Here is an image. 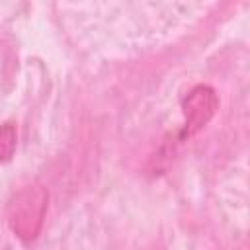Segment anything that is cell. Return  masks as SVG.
<instances>
[{
	"label": "cell",
	"instance_id": "cell-1",
	"mask_svg": "<svg viewBox=\"0 0 250 250\" xmlns=\"http://www.w3.org/2000/svg\"><path fill=\"white\" fill-rule=\"evenodd\" d=\"M45 205H47V195L43 189H27L23 193H20L12 205V229L14 232H18L21 238H31L35 236L43 213H45Z\"/></svg>",
	"mask_w": 250,
	"mask_h": 250
},
{
	"label": "cell",
	"instance_id": "cell-2",
	"mask_svg": "<svg viewBox=\"0 0 250 250\" xmlns=\"http://www.w3.org/2000/svg\"><path fill=\"white\" fill-rule=\"evenodd\" d=\"M219 100L213 88L209 86H195L184 100V115H186V127L184 137H189L197 133L217 111Z\"/></svg>",
	"mask_w": 250,
	"mask_h": 250
},
{
	"label": "cell",
	"instance_id": "cell-3",
	"mask_svg": "<svg viewBox=\"0 0 250 250\" xmlns=\"http://www.w3.org/2000/svg\"><path fill=\"white\" fill-rule=\"evenodd\" d=\"M16 148V127L12 123L0 125V162L10 160Z\"/></svg>",
	"mask_w": 250,
	"mask_h": 250
}]
</instances>
